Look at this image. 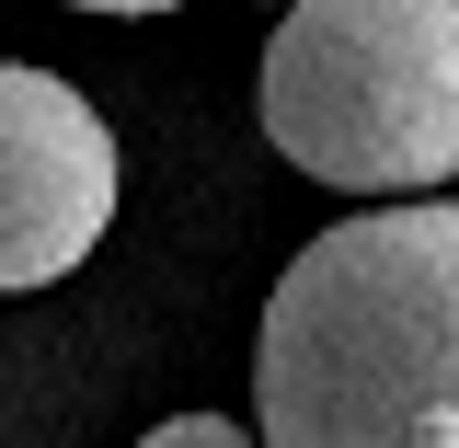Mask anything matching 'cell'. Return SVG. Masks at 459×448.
Here are the masks:
<instances>
[{"label":"cell","instance_id":"obj_6","mask_svg":"<svg viewBox=\"0 0 459 448\" xmlns=\"http://www.w3.org/2000/svg\"><path fill=\"white\" fill-rule=\"evenodd\" d=\"M264 12H299V0H264Z\"/></svg>","mask_w":459,"mask_h":448},{"label":"cell","instance_id":"obj_5","mask_svg":"<svg viewBox=\"0 0 459 448\" xmlns=\"http://www.w3.org/2000/svg\"><path fill=\"white\" fill-rule=\"evenodd\" d=\"M69 12H115V23H138V12H184V0H69Z\"/></svg>","mask_w":459,"mask_h":448},{"label":"cell","instance_id":"obj_4","mask_svg":"<svg viewBox=\"0 0 459 448\" xmlns=\"http://www.w3.org/2000/svg\"><path fill=\"white\" fill-rule=\"evenodd\" d=\"M138 448H264L253 426H230V414H172V426H150Z\"/></svg>","mask_w":459,"mask_h":448},{"label":"cell","instance_id":"obj_3","mask_svg":"<svg viewBox=\"0 0 459 448\" xmlns=\"http://www.w3.org/2000/svg\"><path fill=\"white\" fill-rule=\"evenodd\" d=\"M115 219V127L57 69L0 57V299L57 287Z\"/></svg>","mask_w":459,"mask_h":448},{"label":"cell","instance_id":"obj_1","mask_svg":"<svg viewBox=\"0 0 459 448\" xmlns=\"http://www.w3.org/2000/svg\"><path fill=\"white\" fill-rule=\"evenodd\" d=\"M264 448H459V196L356 207L287 253L253 334Z\"/></svg>","mask_w":459,"mask_h":448},{"label":"cell","instance_id":"obj_2","mask_svg":"<svg viewBox=\"0 0 459 448\" xmlns=\"http://www.w3.org/2000/svg\"><path fill=\"white\" fill-rule=\"evenodd\" d=\"M264 138L333 196L459 184V0H299L264 35Z\"/></svg>","mask_w":459,"mask_h":448}]
</instances>
